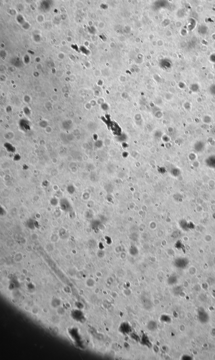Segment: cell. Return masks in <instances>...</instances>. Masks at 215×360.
<instances>
[{
  "label": "cell",
  "instance_id": "1",
  "mask_svg": "<svg viewBox=\"0 0 215 360\" xmlns=\"http://www.w3.org/2000/svg\"><path fill=\"white\" fill-rule=\"evenodd\" d=\"M198 316L199 321L202 323H206L209 321V315L204 308H199L198 311Z\"/></svg>",
  "mask_w": 215,
  "mask_h": 360
},
{
  "label": "cell",
  "instance_id": "2",
  "mask_svg": "<svg viewBox=\"0 0 215 360\" xmlns=\"http://www.w3.org/2000/svg\"><path fill=\"white\" fill-rule=\"evenodd\" d=\"M189 263L188 259L186 258H180L176 261L175 265L178 268L184 269L187 267Z\"/></svg>",
  "mask_w": 215,
  "mask_h": 360
},
{
  "label": "cell",
  "instance_id": "3",
  "mask_svg": "<svg viewBox=\"0 0 215 360\" xmlns=\"http://www.w3.org/2000/svg\"><path fill=\"white\" fill-rule=\"evenodd\" d=\"M141 300L142 305L144 309H151L152 307V304L150 300L146 298H143Z\"/></svg>",
  "mask_w": 215,
  "mask_h": 360
},
{
  "label": "cell",
  "instance_id": "4",
  "mask_svg": "<svg viewBox=\"0 0 215 360\" xmlns=\"http://www.w3.org/2000/svg\"><path fill=\"white\" fill-rule=\"evenodd\" d=\"M147 328L149 330L153 331L157 329V323L154 321H151L147 324Z\"/></svg>",
  "mask_w": 215,
  "mask_h": 360
},
{
  "label": "cell",
  "instance_id": "5",
  "mask_svg": "<svg viewBox=\"0 0 215 360\" xmlns=\"http://www.w3.org/2000/svg\"><path fill=\"white\" fill-rule=\"evenodd\" d=\"M181 227L183 228V230L185 231H187L189 229V222L187 221L186 220H183L181 221V224H180Z\"/></svg>",
  "mask_w": 215,
  "mask_h": 360
},
{
  "label": "cell",
  "instance_id": "6",
  "mask_svg": "<svg viewBox=\"0 0 215 360\" xmlns=\"http://www.w3.org/2000/svg\"><path fill=\"white\" fill-rule=\"evenodd\" d=\"M184 359H187V360L191 359V357H189V356H188V355H187V356H185V357H184Z\"/></svg>",
  "mask_w": 215,
  "mask_h": 360
}]
</instances>
